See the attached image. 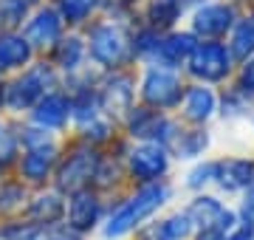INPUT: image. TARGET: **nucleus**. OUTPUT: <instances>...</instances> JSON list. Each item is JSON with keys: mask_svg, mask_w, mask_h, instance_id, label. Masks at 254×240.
Here are the masks:
<instances>
[{"mask_svg": "<svg viewBox=\"0 0 254 240\" xmlns=\"http://www.w3.org/2000/svg\"><path fill=\"white\" fill-rule=\"evenodd\" d=\"M167 198H170V189L164 184H144L108 215V221L102 226V235L108 240H116V238L130 235V232H136L150 215L158 212L167 203Z\"/></svg>", "mask_w": 254, "mask_h": 240, "instance_id": "1", "label": "nucleus"}, {"mask_svg": "<svg viewBox=\"0 0 254 240\" xmlns=\"http://www.w3.org/2000/svg\"><path fill=\"white\" fill-rule=\"evenodd\" d=\"M96 167H99V156H96L91 147L73 150L71 156L57 167V176H54L57 178V192L73 195V192H79V189H88V186L93 184Z\"/></svg>", "mask_w": 254, "mask_h": 240, "instance_id": "2", "label": "nucleus"}, {"mask_svg": "<svg viewBox=\"0 0 254 240\" xmlns=\"http://www.w3.org/2000/svg\"><path fill=\"white\" fill-rule=\"evenodd\" d=\"M127 170L130 176L138 178L141 184H155L161 176H167L170 170V156L167 147L155 144V141H144L127 153Z\"/></svg>", "mask_w": 254, "mask_h": 240, "instance_id": "3", "label": "nucleus"}, {"mask_svg": "<svg viewBox=\"0 0 254 240\" xmlns=\"http://www.w3.org/2000/svg\"><path fill=\"white\" fill-rule=\"evenodd\" d=\"M105 215V201L99 198L96 189H79L71 195V201L65 203V226H71L76 235L96 229V223Z\"/></svg>", "mask_w": 254, "mask_h": 240, "instance_id": "4", "label": "nucleus"}, {"mask_svg": "<svg viewBox=\"0 0 254 240\" xmlns=\"http://www.w3.org/2000/svg\"><path fill=\"white\" fill-rule=\"evenodd\" d=\"M141 96H144V102L150 108H155V111H170V108H175L181 102L184 91H181V82L170 71L153 68L144 76V82H141Z\"/></svg>", "mask_w": 254, "mask_h": 240, "instance_id": "5", "label": "nucleus"}, {"mask_svg": "<svg viewBox=\"0 0 254 240\" xmlns=\"http://www.w3.org/2000/svg\"><path fill=\"white\" fill-rule=\"evenodd\" d=\"M229 62H232V57L223 46L203 43V46H195V51H192L190 71L200 79H206V82H218L229 74Z\"/></svg>", "mask_w": 254, "mask_h": 240, "instance_id": "6", "label": "nucleus"}, {"mask_svg": "<svg viewBox=\"0 0 254 240\" xmlns=\"http://www.w3.org/2000/svg\"><path fill=\"white\" fill-rule=\"evenodd\" d=\"M46 85H48V71L46 68H34L11 82V88H6V102H9L11 111H23V108H31L46 96Z\"/></svg>", "mask_w": 254, "mask_h": 240, "instance_id": "7", "label": "nucleus"}, {"mask_svg": "<svg viewBox=\"0 0 254 240\" xmlns=\"http://www.w3.org/2000/svg\"><path fill=\"white\" fill-rule=\"evenodd\" d=\"M125 37H122V31L113 26H96L91 34V54L96 62L108 65V68H113V65L125 57Z\"/></svg>", "mask_w": 254, "mask_h": 240, "instance_id": "8", "label": "nucleus"}, {"mask_svg": "<svg viewBox=\"0 0 254 240\" xmlns=\"http://www.w3.org/2000/svg\"><path fill=\"white\" fill-rule=\"evenodd\" d=\"M130 102H133V82H130V76L119 74V76H113V79L105 82L102 96H99V108L105 113H110V116H125V113L133 111Z\"/></svg>", "mask_w": 254, "mask_h": 240, "instance_id": "9", "label": "nucleus"}, {"mask_svg": "<svg viewBox=\"0 0 254 240\" xmlns=\"http://www.w3.org/2000/svg\"><path fill=\"white\" fill-rule=\"evenodd\" d=\"M57 167V147H37V150H26L20 158V178H26L28 184H43L51 170Z\"/></svg>", "mask_w": 254, "mask_h": 240, "instance_id": "10", "label": "nucleus"}, {"mask_svg": "<svg viewBox=\"0 0 254 240\" xmlns=\"http://www.w3.org/2000/svg\"><path fill=\"white\" fill-rule=\"evenodd\" d=\"M215 181L226 192L249 189L254 184V161H249V158H226V161H220L218 170H215Z\"/></svg>", "mask_w": 254, "mask_h": 240, "instance_id": "11", "label": "nucleus"}, {"mask_svg": "<svg viewBox=\"0 0 254 240\" xmlns=\"http://www.w3.org/2000/svg\"><path fill=\"white\" fill-rule=\"evenodd\" d=\"M71 119V102L63 93H46L37 102L34 111V124L43 130H60L65 121Z\"/></svg>", "mask_w": 254, "mask_h": 240, "instance_id": "12", "label": "nucleus"}, {"mask_svg": "<svg viewBox=\"0 0 254 240\" xmlns=\"http://www.w3.org/2000/svg\"><path fill=\"white\" fill-rule=\"evenodd\" d=\"M28 221L37 223V226H57V223L65 218V201L63 192H46V195H37L34 201H28L26 206Z\"/></svg>", "mask_w": 254, "mask_h": 240, "instance_id": "13", "label": "nucleus"}, {"mask_svg": "<svg viewBox=\"0 0 254 240\" xmlns=\"http://www.w3.org/2000/svg\"><path fill=\"white\" fill-rule=\"evenodd\" d=\"M192 235V223L187 218V212H175L164 221L147 223L138 232V240H187Z\"/></svg>", "mask_w": 254, "mask_h": 240, "instance_id": "14", "label": "nucleus"}, {"mask_svg": "<svg viewBox=\"0 0 254 240\" xmlns=\"http://www.w3.org/2000/svg\"><path fill=\"white\" fill-rule=\"evenodd\" d=\"M232 26V9L226 3H209L195 14V31L206 34V37H218Z\"/></svg>", "mask_w": 254, "mask_h": 240, "instance_id": "15", "label": "nucleus"}, {"mask_svg": "<svg viewBox=\"0 0 254 240\" xmlns=\"http://www.w3.org/2000/svg\"><path fill=\"white\" fill-rule=\"evenodd\" d=\"M223 212H226V206H223L218 198H212V195H198V198L190 203L187 218H190L192 229L206 232V229H212V226L223 218Z\"/></svg>", "mask_w": 254, "mask_h": 240, "instance_id": "16", "label": "nucleus"}, {"mask_svg": "<svg viewBox=\"0 0 254 240\" xmlns=\"http://www.w3.org/2000/svg\"><path fill=\"white\" fill-rule=\"evenodd\" d=\"M252 238H254V229L240 221L235 212H229V209L212 229L198 235V240H252Z\"/></svg>", "mask_w": 254, "mask_h": 240, "instance_id": "17", "label": "nucleus"}, {"mask_svg": "<svg viewBox=\"0 0 254 240\" xmlns=\"http://www.w3.org/2000/svg\"><path fill=\"white\" fill-rule=\"evenodd\" d=\"M195 51V40L190 34H173V37H167L158 43L155 48V60L164 65V68H175V65H181L187 57H192Z\"/></svg>", "mask_w": 254, "mask_h": 240, "instance_id": "18", "label": "nucleus"}, {"mask_svg": "<svg viewBox=\"0 0 254 240\" xmlns=\"http://www.w3.org/2000/svg\"><path fill=\"white\" fill-rule=\"evenodd\" d=\"M215 111V93L198 85V88H190L184 93V113L190 121H206Z\"/></svg>", "mask_w": 254, "mask_h": 240, "instance_id": "19", "label": "nucleus"}, {"mask_svg": "<svg viewBox=\"0 0 254 240\" xmlns=\"http://www.w3.org/2000/svg\"><path fill=\"white\" fill-rule=\"evenodd\" d=\"M28 57H31V46H28V40L14 37V34L0 37V71H9V68H20V65H26Z\"/></svg>", "mask_w": 254, "mask_h": 240, "instance_id": "20", "label": "nucleus"}, {"mask_svg": "<svg viewBox=\"0 0 254 240\" xmlns=\"http://www.w3.org/2000/svg\"><path fill=\"white\" fill-rule=\"evenodd\" d=\"M26 34H28V46H48L51 40L60 37V17L51 14V11H46L34 23H28Z\"/></svg>", "mask_w": 254, "mask_h": 240, "instance_id": "21", "label": "nucleus"}, {"mask_svg": "<svg viewBox=\"0 0 254 240\" xmlns=\"http://www.w3.org/2000/svg\"><path fill=\"white\" fill-rule=\"evenodd\" d=\"M232 54L237 60H246L249 54H254V14L237 23L235 34H232Z\"/></svg>", "mask_w": 254, "mask_h": 240, "instance_id": "22", "label": "nucleus"}, {"mask_svg": "<svg viewBox=\"0 0 254 240\" xmlns=\"http://www.w3.org/2000/svg\"><path fill=\"white\" fill-rule=\"evenodd\" d=\"M206 144H209V136H206V133H200V130L178 133L175 141H173L175 156H178V158H195V156H200V153L206 150Z\"/></svg>", "mask_w": 254, "mask_h": 240, "instance_id": "23", "label": "nucleus"}, {"mask_svg": "<svg viewBox=\"0 0 254 240\" xmlns=\"http://www.w3.org/2000/svg\"><path fill=\"white\" fill-rule=\"evenodd\" d=\"M28 206V201H26V186L23 184H0V212H6V215H11V212H23Z\"/></svg>", "mask_w": 254, "mask_h": 240, "instance_id": "24", "label": "nucleus"}, {"mask_svg": "<svg viewBox=\"0 0 254 240\" xmlns=\"http://www.w3.org/2000/svg\"><path fill=\"white\" fill-rule=\"evenodd\" d=\"M82 43L79 40H63V46L57 48V62L63 65V68H68V71H73V68H79V60H82Z\"/></svg>", "mask_w": 254, "mask_h": 240, "instance_id": "25", "label": "nucleus"}, {"mask_svg": "<svg viewBox=\"0 0 254 240\" xmlns=\"http://www.w3.org/2000/svg\"><path fill=\"white\" fill-rule=\"evenodd\" d=\"M215 170H218V164H198L195 170L190 173V178H187V186L190 189H200V186H206L209 181H215Z\"/></svg>", "mask_w": 254, "mask_h": 240, "instance_id": "26", "label": "nucleus"}, {"mask_svg": "<svg viewBox=\"0 0 254 240\" xmlns=\"http://www.w3.org/2000/svg\"><path fill=\"white\" fill-rule=\"evenodd\" d=\"M153 17L155 23H173L175 17H178V0H153Z\"/></svg>", "mask_w": 254, "mask_h": 240, "instance_id": "27", "label": "nucleus"}, {"mask_svg": "<svg viewBox=\"0 0 254 240\" xmlns=\"http://www.w3.org/2000/svg\"><path fill=\"white\" fill-rule=\"evenodd\" d=\"M249 93L240 88V91H232L223 99V113H229V116H237V113H243V111H249V99H246Z\"/></svg>", "mask_w": 254, "mask_h": 240, "instance_id": "28", "label": "nucleus"}, {"mask_svg": "<svg viewBox=\"0 0 254 240\" xmlns=\"http://www.w3.org/2000/svg\"><path fill=\"white\" fill-rule=\"evenodd\" d=\"M93 3H96V0H63L65 17L76 23V20H82L85 14H88V11L93 9Z\"/></svg>", "mask_w": 254, "mask_h": 240, "instance_id": "29", "label": "nucleus"}, {"mask_svg": "<svg viewBox=\"0 0 254 240\" xmlns=\"http://www.w3.org/2000/svg\"><path fill=\"white\" fill-rule=\"evenodd\" d=\"M240 221L243 223H249L254 229V184L246 189V195H243V206H240Z\"/></svg>", "mask_w": 254, "mask_h": 240, "instance_id": "30", "label": "nucleus"}, {"mask_svg": "<svg viewBox=\"0 0 254 240\" xmlns=\"http://www.w3.org/2000/svg\"><path fill=\"white\" fill-rule=\"evenodd\" d=\"M243 91L249 96L254 93V57H249V62L243 65Z\"/></svg>", "mask_w": 254, "mask_h": 240, "instance_id": "31", "label": "nucleus"}, {"mask_svg": "<svg viewBox=\"0 0 254 240\" xmlns=\"http://www.w3.org/2000/svg\"><path fill=\"white\" fill-rule=\"evenodd\" d=\"M3 99H6V91H3V88H0V102H3Z\"/></svg>", "mask_w": 254, "mask_h": 240, "instance_id": "32", "label": "nucleus"}, {"mask_svg": "<svg viewBox=\"0 0 254 240\" xmlns=\"http://www.w3.org/2000/svg\"><path fill=\"white\" fill-rule=\"evenodd\" d=\"M252 240H254V238H252Z\"/></svg>", "mask_w": 254, "mask_h": 240, "instance_id": "33", "label": "nucleus"}]
</instances>
